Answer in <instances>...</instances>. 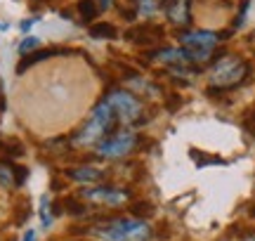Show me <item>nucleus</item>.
I'll use <instances>...</instances> for the list:
<instances>
[{
	"label": "nucleus",
	"instance_id": "nucleus-2",
	"mask_svg": "<svg viewBox=\"0 0 255 241\" xmlns=\"http://www.w3.org/2000/svg\"><path fill=\"white\" fill-rule=\"evenodd\" d=\"M116 123H119V120H116L114 112H111V107L102 100V102L92 109L88 123H85V125H83L76 135H73L71 142L76 144V147H97L102 139H104L111 130H114V125H116Z\"/></svg>",
	"mask_w": 255,
	"mask_h": 241
},
{
	"label": "nucleus",
	"instance_id": "nucleus-20",
	"mask_svg": "<svg viewBox=\"0 0 255 241\" xmlns=\"http://www.w3.org/2000/svg\"><path fill=\"white\" fill-rule=\"evenodd\" d=\"M241 241H255V232H246L241 237Z\"/></svg>",
	"mask_w": 255,
	"mask_h": 241
},
{
	"label": "nucleus",
	"instance_id": "nucleus-1",
	"mask_svg": "<svg viewBox=\"0 0 255 241\" xmlns=\"http://www.w3.org/2000/svg\"><path fill=\"white\" fill-rule=\"evenodd\" d=\"M251 74V66L246 59H241L237 55H225L215 59V64L210 69L208 83L210 93H225V90H234L244 83Z\"/></svg>",
	"mask_w": 255,
	"mask_h": 241
},
{
	"label": "nucleus",
	"instance_id": "nucleus-17",
	"mask_svg": "<svg viewBox=\"0 0 255 241\" xmlns=\"http://www.w3.org/2000/svg\"><path fill=\"white\" fill-rule=\"evenodd\" d=\"M246 12H248V0H244V2H241V12H239L237 19H234V26H241V24H244V14H246Z\"/></svg>",
	"mask_w": 255,
	"mask_h": 241
},
{
	"label": "nucleus",
	"instance_id": "nucleus-14",
	"mask_svg": "<svg viewBox=\"0 0 255 241\" xmlns=\"http://www.w3.org/2000/svg\"><path fill=\"white\" fill-rule=\"evenodd\" d=\"M36 47H40V38L26 36L21 43H19V52H21V55H28V52H31V50H36Z\"/></svg>",
	"mask_w": 255,
	"mask_h": 241
},
{
	"label": "nucleus",
	"instance_id": "nucleus-8",
	"mask_svg": "<svg viewBox=\"0 0 255 241\" xmlns=\"http://www.w3.org/2000/svg\"><path fill=\"white\" fill-rule=\"evenodd\" d=\"M191 5L189 0H165L163 5V12L165 17H168V21L170 24H175V26H187L191 21Z\"/></svg>",
	"mask_w": 255,
	"mask_h": 241
},
{
	"label": "nucleus",
	"instance_id": "nucleus-4",
	"mask_svg": "<svg viewBox=\"0 0 255 241\" xmlns=\"http://www.w3.org/2000/svg\"><path fill=\"white\" fill-rule=\"evenodd\" d=\"M182 50L187 52L191 64H203L208 62L215 47L222 43V36L215 33V31H203V28H196V31H184L182 36Z\"/></svg>",
	"mask_w": 255,
	"mask_h": 241
},
{
	"label": "nucleus",
	"instance_id": "nucleus-12",
	"mask_svg": "<svg viewBox=\"0 0 255 241\" xmlns=\"http://www.w3.org/2000/svg\"><path fill=\"white\" fill-rule=\"evenodd\" d=\"M0 187H17V177H14V166L0 161Z\"/></svg>",
	"mask_w": 255,
	"mask_h": 241
},
{
	"label": "nucleus",
	"instance_id": "nucleus-7",
	"mask_svg": "<svg viewBox=\"0 0 255 241\" xmlns=\"http://www.w3.org/2000/svg\"><path fill=\"white\" fill-rule=\"evenodd\" d=\"M81 199L88 201V204L95 206H109V208H116V206H123L130 201V192L128 189H121V187H109V185H92L85 187L81 192Z\"/></svg>",
	"mask_w": 255,
	"mask_h": 241
},
{
	"label": "nucleus",
	"instance_id": "nucleus-13",
	"mask_svg": "<svg viewBox=\"0 0 255 241\" xmlns=\"http://www.w3.org/2000/svg\"><path fill=\"white\" fill-rule=\"evenodd\" d=\"M90 36L92 38H114L116 36V28L111 26V24H95V26H90Z\"/></svg>",
	"mask_w": 255,
	"mask_h": 241
},
{
	"label": "nucleus",
	"instance_id": "nucleus-5",
	"mask_svg": "<svg viewBox=\"0 0 255 241\" xmlns=\"http://www.w3.org/2000/svg\"><path fill=\"white\" fill-rule=\"evenodd\" d=\"M104 102L109 104L116 120L123 123V125H139V123H144V107H142V102L132 93H128V90H111L104 97Z\"/></svg>",
	"mask_w": 255,
	"mask_h": 241
},
{
	"label": "nucleus",
	"instance_id": "nucleus-3",
	"mask_svg": "<svg viewBox=\"0 0 255 241\" xmlns=\"http://www.w3.org/2000/svg\"><path fill=\"white\" fill-rule=\"evenodd\" d=\"M92 234L102 241H149L151 227L139 218H114L97 225Z\"/></svg>",
	"mask_w": 255,
	"mask_h": 241
},
{
	"label": "nucleus",
	"instance_id": "nucleus-15",
	"mask_svg": "<svg viewBox=\"0 0 255 241\" xmlns=\"http://www.w3.org/2000/svg\"><path fill=\"white\" fill-rule=\"evenodd\" d=\"M40 223H43V227H50V225H52V215H50V199H47V196L40 199Z\"/></svg>",
	"mask_w": 255,
	"mask_h": 241
},
{
	"label": "nucleus",
	"instance_id": "nucleus-19",
	"mask_svg": "<svg viewBox=\"0 0 255 241\" xmlns=\"http://www.w3.org/2000/svg\"><path fill=\"white\" fill-rule=\"evenodd\" d=\"M33 24H36V19H26V21H21V31H28Z\"/></svg>",
	"mask_w": 255,
	"mask_h": 241
},
{
	"label": "nucleus",
	"instance_id": "nucleus-16",
	"mask_svg": "<svg viewBox=\"0 0 255 241\" xmlns=\"http://www.w3.org/2000/svg\"><path fill=\"white\" fill-rule=\"evenodd\" d=\"M64 206H66V213H71V215H81L83 211H85V206H83L78 199H66Z\"/></svg>",
	"mask_w": 255,
	"mask_h": 241
},
{
	"label": "nucleus",
	"instance_id": "nucleus-11",
	"mask_svg": "<svg viewBox=\"0 0 255 241\" xmlns=\"http://www.w3.org/2000/svg\"><path fill=\"white\" fill-rule=\"evenodd\" d=\"M78 12H81L83 21H92V19L100 14V5H97L95 0H81V2H78Z\"/></svg>",
	"mask_w": 255,
	"mask_h": 241
},
{
	"label": "nucleus",
	"instance_id": "nucleus-10",
	"mask_svg": "<svg viewBox=\"0 0 255 241\" xmlns=\"http://www.w3.org/2000/svg\"><path fill=\"white\" fill-rule=\"evenodd\" d=\"M154 59H158L161 64H168V66H175V69H180V66H189V57L184 52L182 47H165V50H158L154 52Z\"/></svg>",
	"mask_w": 255,
	"mask_h": 241
},
{
	"label": "nucleus",
	"instance_id": "nucleus-18",
	"mask_svg": "<svg viewBox=\"0 0 255 241\" xmlns=\"http://www.w3.org/2000/svg\"><path fill=\"white\" fill-rule=\"evenodd\" d=\"M21 241H36V232H33V230H26V234L21 237Z\"/></svg>",
	"mask_w": 255,
	"mask_h": 241
},
{
	"label": "nucleus",
	"instance_id": "nucleus-6",
	"mask_svg": "<svg viewBox=\"0 0 255 241\" xmlns=\"http://www.w3.org/2000/svg\"><path fill=\"white\" fill-rule=\"evenodd\" d=\"M137 147V135L130 130H119V132H111L97 144V156L102 158H123L128 154H132V149Z\"/></svg>",
	"mask_w": 255,
	"mask_h": 241
},
{
	"label": "nucleus",
	"instance_id": "nucleus-9",
	"mask_svg": "<svg viewBox=\"0 0 255 241\" xmlns=\"http://www.w3.org/2000/svg\"><path fill=\"white\" fill-rule=\"evenodd\" d=\"M66 177L73 180V182L92 187L104 180V170H102V168H95V166H78V168H69V170H66Z\"/></svg>",
	"mask_w": 255,
	"mask_h": 241
}]
</instances>
